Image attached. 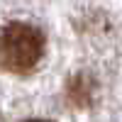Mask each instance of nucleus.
<instances>
[{"instance_id": "obj_1", "label": "nucleus", "mask_w": 122, "mask_h": 122, "mask_svg": "<svg viewBox=\"0 0 122 122\" xmlns=\"http://www.w3.org/2000/svg\"><path fill=\"white\" fill-rule=\"evenodd\" d=\"M44 54V34L27 22H7L0 27V68L10 73L32 71Z\"/></svg>"}, {"instance_id": "obj_2", "label": "nucleus", "mask_w": 122, "mask_h": 122, "mask_svg": "<svg viewBox=\"0 0 122 122\" xmlns=\"http://www.w3.org/2000/svg\"><path fill=\"white\" fill-rule=\"evenodd\" d=\"M27 122H46V120H27Z\"/></svg>"}]
</instances>
